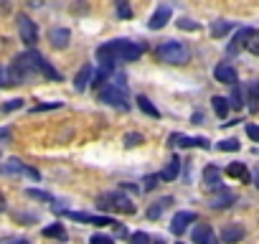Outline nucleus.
I'll list each match as a JSON object with an SVG mask.
<instances>
[{
  "label": "nucleus",
  "mask_w": 259,
  "mask_h": 244,
  "mask_svg": "<svg viewBox=\"0 0 259 244\" xmlns=\"http://www.w3.org/2000/svg\"><path fill=\"white\" fill-rule=\"evenodd\" d=\"M143 51H145L143 44H133L127 38H114V41H107L97 49V59H99V66L114 71L117 61H135L143 56Z\"/></svg>",
  "instance_id": "nucleus-1"
},
{
  "label": "nucleus",
  "mask_w": 259,
  "mask_h": 244,
  "mask_svg": "<svg viewBox=\"0 0 259 244\" xmlns=\"http://www.w3.org/2000/svg\"><path fill=\"white\" fill-rule=\"evenodd\" d=\"M97 209L102 211H119V214H135V204L130 201L122 191H107L97 196Z\"/></svg>",
  "instance_id": "nucleus-2"
},
{
  "label": "nucleus",
  "mask_w": 259,
  "mask_h": 244,
  "mask_svg": "<svg viewBox=\"0 0 259 244\" xmlns=\"http://www.w3.org/2000/svg\"><path fill=\"white\" fill-rule=\"evenodd\" d=\"M155 56H158L160 61H165V64H176V66H178V64H186V61L191 59V51H188V46L181 44V41H165V44L158 46Z\"/></svg>",
  "instance_id": "nucleus-3"
},
{
  "label": "nucleus",
  "mask_w": 259,
  "mask_h": 244,
  "mask_svg": "<svg viewBox=\"0 0 259 244\" xmlns=\"http://www.w3.org/2000/svg\"><path fill=\"white\" fill-rule=\"evenodd\" d=\"M26 59H28V64H31V69H33V74L38 71V74H44L46 79H51V82H61V71H56L38 51H26Z\"/></svg>",
  "instance_id": "nucleus-4"
},
{
  "label": "nucleus",
  "mask_w": 259,
  "mask_h": 244,
  "mask_svg": "<svg viewBox=\"0 0 259 244\" xmlns=\"http://www.w3.org/2000/svg\"><path fill=\"white\" fill-rule=\"evenodd\" d=\"M97 94H99V99H102V102H107V104H112V107L130 109V102H127L124 89H119V87H114V84H104V87H99V89H97Z\"/></svg>",
  "instance_id": "nucleus-5"
},
{
  "label": "nucleus",
  "mask_w": 259,
  "mask_h": 244,
  "mask_svg": "<svg viewBox=\"0 0 259 244\" xmlns=\"http://www.w3.org/2000/svg\"><path fill=\"white\" fill-rule=\"evenodd\" d=\"M18 33H21V41H23L26 46H33V44L38 41V28H36V23H33L26 13L18 16Z\"/></svg>",
  "instance_id": "nucleus-6"
},
{
  "label": "nucleus",
  "mask_w": 259,
  "mask_h": 244,
  "mask_svg": "<svg viewBox=\"0 0 259 244\" xmlns=\"http://www.w3.org/2000/svg\"><path fill=\"white\" fill-rule=\"evenodd\" d=\"M69 219H74V221H84V224H94V226H109V224H114L109 216H94V214H87V211H64Z\"/></svg>",
  "instance_id": "nucleus-7"
},
{
  "label": "nucleus",
  "mask_w": 259,
  "mask_h": 244,
  "mask_svg": "<svg viewBox=\"0 0 259 244\" xmlns=\"http://www.w3.org/2000/svg\"><path fill=\"white\" fill-rule=\"evenodd\" d=\"M198 221V216L193 214V211H181V214H176L173 216V221H170V231L173 234H183L191 224H196Z\"/></svg>",
  "instance_id": "nucleus-8"
},
{
  "label": "nucleus",
  "mask_w": 259,
  "mask_h": 244,
  "mask_svg": "<svg viewBox=\"0 0 259 244\" xmlns=\"http://www.w3.org/2000/svg\"><path fill=\"white\" fill-rule=\"evenodd\" d=\"M193 244H219V239H216V234H213V229L208 226V224H196V229H193Z\"/></svg>",
  "instance_id": "nucleus-9"
},
{
  "label": "nucleus",
  "mask_w": 259,
  "mask_h": 244,
  "mask_svg": "<svg viewBox=\"0 0 259 244\" xmlns=\"http://www.w3.org/2000/svg\"><path fill=\"white\" fill-rule=\"evenodd\" d=\"M170 145H178V148H203V150L211 148V143L206 138H186V135H170Z\"/></svg>",
  "instance_id": "nucleus-10"
},
{
  "label": "nucleus",
  "mask_w": 259,
  "mask_h": 244,
  "mask_svg": "<svg viewBox=\"0 0 259 244\" xmlns=\"http://www.w3.org/2000/svg\"><path fill=\"white\" fill-rule=\"evenodd\" d=\"M213 76H216V82H221V84H229V87H234V84L239 82V76H236V69H234L231 64H219V66L213 69Z\"/></svg>",
  "instance_id": "nucleus-11"
},
{
  "label": "nucleus",
  "mask_w": 259,
  "mask_h": 244,
  "mask_svg": "<svg viewBox=\"0 0 259 244\" xmlns=\"http://www.w3.org/2000/svg\"><path fill=\"white\" fill-rule=\"evenodd\" d=\"M203 183H206V188H211V191H221L224 186H221V168L219 166H206L203 168Z\"/></svg>",
  "instance_id": "nucleus-12"
},
{
  "label": "nucleus",
  "mask_w": 259,
  "mask_h": 244,
  "mask_svg": "<svg viewBox=\"0 0 259 244\" xmlns=\"http://www.w3.org/2000/svg\"><path fill=\"white\" fill-rule=\"evenodd\" d=\"M6 171H8V173H23V176H28V178H33V181L41 178V173H38L36 168H28V166H26L23 160H18V158H11L8 166H6Z\"/></svg>",
  "instance_id": "nucleus-13"
},
{
  "label": "nucleus",
  "mask_w": 259,
  "mask_h": 244,
  "mask_svg": "<svg viewBox=\"0 0 259 244\" xmlns=\"http://www.w3.org/2000/svg\"><path fill=\"white\" fill-rule=\"evenodd\" d=\"M234 201H236V193L229 191V188H221V191H216L211 196V206L213 209H229V206H234Z\"/></svg>",
  "instance_id": "nucleus-14"
},
{
  "label": "nucleus",
  "mask_w": 259,
  "mask_h": 244,
  "mask_svg": "<svg viewBox=\"0 0 259 244\" xmlns=\"http://www.w3.org/2000/svg\"><path fill=\"white\" fill-rule=\"evenodd\" d=\"M241 239H244V226L241 224H226L221 229V241L224 244H236Z\"/></svg>",
  "instance_id": "nucleus-15"
},
{
  "label": "nucleus",
  "mask_w": 259,
  "mask_h": 244,
  "mask_svg": "<svg viewBox=\"0 0 259 244\" xmlns=\"http://www.w3.org/2000/svg\"><path fill=\"white\" fill-rule=\"evenodd\" d=\"M69 38H71V33L66 28H51L49 31V41H51L54 49H66L69 46Z\"/></svg>",
  "instance_id": "nucleus-16"
},
{
  "label": "nucleus",
  "mask_w": 259,
  "mask_h": 244,
  "mask_svg": "<svg viewBox=\"0 0 259 244\" xmlns=\"http://www.w3.org/2000/svg\"><path fill=\"white\" fill-rule=\"evenodd\" d=\"M251 31H254V28H241V31H239V33H236L234 38H231V44H229V49H226V51H229L231 56H234V54H239V51H241V49L246 46V41H249Z\"/></svg>",
  "instance_id": "nucleus-17"
},
{
  "label": "nucleus",
  "mask_w": 259,
  "mask_h": 244,
  "mask_svg": "<svg viewBox=\"0 0 259 244\" xmlns=\"http://www.w3.org/2000/svg\"><path fill=\"white\" fill-rule=\"evenodd\" d=\"M168 21H170V8H168V6H160V8L153 13V18H150V23H148V26H150L153 31H160Z\"/></svg>",
  "instance_id": "nucleus-18"
},
{
  "label": "nucleus",
  "mask_w": 259,
  "mask_h": 244,
  "mask_svg": "<svg viewBox=\"0 0 259 244\" xmlns=\"http://www.w3.org/2000/svg\"><path fill=\"white\" fill-rule=\"evenodd\" d=\"M92 74H94V71H92V66H89V64H84V66L79 69V74L74 76V87H76L79 92H84V89L89 87V82H92Z\"/></svg>",
  "instance_id": "nucleus-19"
},
{
  "label": "nucleus",
  "mask_w": 259,
  "mask_h": 244,
  "mask_svg": "<svg viewBox=\"0 0 259 244\" xmlns=\"http://www.w3.org/2000/svg\"><path fill=\"white\" fill-rule=\"evenodd\" d=\"M226 176L239 178V181H244V183H249V181H251V176H249V171H246V166H244V163H229V166H226Z\"/></svg>",
  "instance_id": "nucleus-20"
},
{
  "label": "nucleus",
  "mask_w": 259,
  "mask_h": 244,
  "mask_svg": "<svg viewBox=\"0 0 259 244\" xmlns=\"http://www.w3.org/2000/svg\"><path fill=\"white\" fill-rule=\"evenodd\" d=\"M170 204H173V198H170V196H163L160 201H155V204H153V206L148 209V219H153V221H155V219H160V216L165 214V209H168Z\"/></svg>",
  "instance_id": "nucleus-21"
},
{
  "label": "nucleus",
  "mask_w": 259,
  "mask_h": 244,
  "mask_svg": "<svg viewBox=\"0 0 259 244\" xmlns=\"http://www.w3.org/2000/svg\"><path fill=\"white\" fill-rule=\"evenodd\" d=\"M246 102H249V109L251 112H259V79L249 82V87H246Z\"/></svg>",
  "instance_id": "nucleus-22"
},
{
  "label": "nucleus",
  "mask_w": 259,
  "mask_h": 244,
  "mask_svg": "<svg viewBox=\"0 0 259 244\" xmlns=\"http://www.w3.org/2000/svg\"><path fill=\"white\" fill-rule=\"evenodd\" d=\"M130 244H165L163 236H150L145 231H135V234H130Z\"/></svg>",
  "instance_id": "nucleus-23"
},
{
  "label": "nucleus",
  "mask_w": 259,
  "mask_h": 244,
  "mask_svg": "<svg viewBox=\"0 0 259 244\" xmlns=\"http://www.w3.org/2000/svg\"><path fill=\"white\" fill-rule=\"evenodd\" d=\"M178 171H181V160H178V158H170V163H168L158 176H160V181H176V178H178Z\"/></svg>",
  "instance_id": "nucleus-24"
},
{
  "label": "nucleus",
  "mask_w": 259,
  "mask_h": 244,
  "mask_svg": "<svg viewBox=\"0 0 259 244\" xmlns=\"http://www.w3.org/2000/svg\"><path fill=\"white\" fill-rule=\"evenodd\" d=\"M44 236H49V239H59V241H66V229H64V224H51V226H46L44 229Z\"/></svg>",
  "instance_id": "nucleus-25"
},
{
  "label": "nucleus",
  "mask_w": 259,
  "mask_h": 244,
  "mask_svg": "<svg viewBox=\"0 0 259 244\" xmlns=\"http://www.w3.org/2000/svg\"><path fill=\"white\" fill-rule=\"evenodd\" d=\"M231 28H234V26H231L229 21H213V23H211V36H213V38H224Z\"/></svg>",
  "instance_id": "nucleus-26"
},
{
  "label": "nucleus",
  "mask_w": 259,
  "mask_h": 244,
  "mask_svg": "<svg viewBox=\"0 0 259 244\" xmlns=\"http://www.w3.org/2000/svg\"><path fill=\"white\" fill-rule=\"evenodd\" d=\"M226 102H229V107H236V109L244 107V97H241V87H239V84L231 87V97H229Z\"/></svg>",
  "instance_id": "nucleus-27"
},
{
  "label": "nucleus",
  "mask_w": 259,
  "mask_h": 244,
  "mask_svg": "<svg viewBox=\"0 0 259 244\" xmlns=\"http://www.w3.org/2000/svg\"><path fill=\"white\" fill-rule=\"evenodd\" d=\"M211 104H213V112H216L219 117H226V114H229V102H226V97H211Z\"/></svg>",
  "instance_id": "nucleus-28"
},
{
  "label": "nucleus",
  "mask_w": 259,
  "mask_h": 244,
  "mask_svg": "<svg viewBox=\"0 0 259 244\" xmlns=\"http://www.w3.org/2000/svg\"><path fill=\"white\" fill-rule=\"evenodd\" d=\"M114 6H117V16L122 21H130L133 18V8H130V0H114Z\"/></svg>",
  "instance_id": "nucleus-29"
},
{
  "label": "nucleus",
  "mask_w": 259,
  "mask_h": 244,
  "mask_svg": "<svg viewBox=\"0 0 259 244\" xmlns=\"http://www.w3.org/2000/svg\"><path fill=\"white\" fill-rule=\"evenodd\" d=\"M138 104H140V109L145 112V114H150V117H160V112H158V107L148 99V97H138Z\"/></svg>",
  "instance_id": "nucleus-30"
},
{
  "label": "nucleus",
  "mask_w": 259,
  "mask_h": 244,
  "mask_svg": "<svg viewBox=\"0 0 259 244\" xmlns=\"http://www.w3.org/2000/svg\"><path fill=\"white\" fill-rule=\"evenodd\" d=\"M26 196H28V198H36V201H46V204H51V201H54V198H51V193L38 191V188H28V191H26Z\"/></svg>",
  "instance_id": "nucleus-31"
},
{
  "label": "nucleus",
  "mask_w": 259,
  "mask_h": 244,
  "mask_svg": "<svg viewBox=\"0 0 259 244\" xmlns=\"http://www.w3.org/2000/svg\"><path fill=\"white\" fill-rule=\"evenodd\" d=\"M246 51H251L254 56H259V31H251V36H249V41H246V46H244Z\"/></svg>",
  "instance_id": "nucleus-32"
},
{
  "label": "nucleus",
  "mask_w": 259,
  "mask_h": 244,
  "mask_svg": "<svg viewBox=\"0 0 259 244\" xmlns=\"http://www.w3.org/2000/svg\"><path fill=\"white\" fill-rule=\"evenodd\" d=\"M124 145H127V148L143 145V135H140V133H127V135H124Z\"/></svg>",
  "instance_id": "nucleus-33"
},
{
  "label": "nucleus",
  "mask_w": 259,
  "mask_h": 244,
  "mask_svg": "<svg viewBox=\"0 0 259 244\" xmlns=\"http://www.w3.org/2000/svg\"><path fill=\"white\" fill-rule=\"evenodd\" d=\"M158 183H160V176H158V173H150V176L143 178V191H153Z\"/></svg>",
  "instance_id": "nucleus-34"
},
{
  "label": "nucleus",
  "mask_w": 259,
  "mask_h": 244,
  "mask_svg": "<svg viewBox=\"0 0 259 244\" xmlns=\"http://www.w3.org/2000/svg\"><path fill=\"white\" fill-rule=\"evenodd\" d=\"M239 148H241V145H239V140H234V138L219 143V150H226V153H234V150H239Z\"/></svg>",
  "instance_id": "nucleus-35"
},
{
  "label": "nucleus",
  "mask_w": 259,
  "mask_h": 244,
  "mask_svg": "<svg viewBox=\"0 0 259 244\" xmlns=\"http://www.w3.org/2000/svg\"><path fill=\"white\" fill-rule=\"evenodd\" d=\"M178 28H183V31H198V23L191 21V18H181L178 21Z\"/></svg>",
  "instance_id": "nucleus-36"
},
{
  "label": "nucleus",
  "mask_w": 259,
  "mask_h": 244,
  "mask_svg": "<svg viewBox=\"0 0 259 244\" xmlns=\"http://www.w3.org/2000/svg\"><path fill=\"white\" fill-rule=\"evenodd\" d=\"M23 107V99H8L3 104V112H13V109H21Z\"/></svg>",
  "instance_id": "nucleus-37"
},
{
  "label": "nucleus",
  "mask_w": 259,
  "mask_h": 244,
  "mask_svg": "<svg viewBox=\"0 0 259 244\" xmlns=\"http://www.w3.org/2000/svg\"><path fill=\"white\" fill-rule=\"evenodd\" d=\"M61 107V102H44V104H36L33 107V112H46V109H59Z\"/></svg>",
  "instance_id": "nucleus-38"
},
{
  "label": "nucleus",
  "mask_w": 259,
  "mask_h": 244,
  "mask_svg": "<svg viewBox=\"0 0 259 244\" xmlns=\"http://www.w3.org/2000/svg\"><path fill=\"white\" fill-rule=\"evenodd\" d=\"M89 244H114V239L112 236H104V234H94L89 239Z\"/></svg>",
  "instance_id": "nucleus-39"
},
{
  "label": "nucleus",
  "mask_w": 259,
  "mask_h": 244,
  "mask_svg": "<svg viewBox=\"0 0 259 244\" xmlns=\"http://www.w3.org/2000/svg\"><path fill=\"white\" fill-rule=\"evenodd\" d=\"M246 135L254 140V143H259V125H254V122H249L246 125Z\"/></svg>",
  "instance_id": "nucleus-40"
},
{
  "label": "nucleus",
  "mask_w": 259,
  "mask_h": 244,
  "mask_svg": "<svg viewBox=\"0 0 259 244\" xmlns=\"http://www.w3.org/2000/svg\"><path fill=\"white\" fill-rule=\"evenodd\" d=\"M13 82H11V76H8V69H3L0 66V87H11Z\"/></svg>",
  "instance_id": "nucleus-41"
},
{
  "label": "nucleus",
  "mask_w": 259,
  "mask_h": 244,
  "mask_svg": "<svg viewBox=\"0 0 259 244\" xmlns=\"http://www.w3.org/2000/svg\"><path fill=\"white\" fill-rule=\"evenodd\" d=\"M3 211H6V196L0 193V214H3Z\"/></svg>",
  "instance_id": "nucleus-42"
},
{
  "label": "nucleus",
  "mask_w": 259,
  "mask_h": 244,
  "mask_svg": "<svg viewBox=\"0 0 259 244\" xmlns=\"http://www.w3.org/2000/svg\"><path fill=\"white\" fill-rule=\"evenodd\" d=\"M254 186H256V188H259V168H256V171H254Z\"/></svg>",
  "instance_id": "nucleus-43"
},
{
  "label": "nucleus",
  "mask_w": 259,
  "mask_h": 244,
  "mask_svg": "<svg viewBox=\"0 0 259 244\" xmlns=\"http://www.w3.org/2000/svg\"><path fill=\"white\" fill-rule=\"evenodd\" d=\"M8 244H31V241H26V239H16V241H8Z\"/></svg>",
  "instance_id": "nucleus-44"
},
{
  "label": "nucleus",
  "mask_w": 259,
  "mask_h": 244,
  "mask_svg": "<svg viewBox=\"0 0 259 244\" xmlns=\"http://www.w3.org/2000/svg\"><path fill=\"white\" fill-rule=\"evenodd\" d=\"M44 3V0H31V6H41Z\"/></svg>",
  "instance_id": "nucleus-45"
},
{
  "label": "nucleus",
  "mask_w": 259,
  "mask_h": 244,
  "mask_svg": "<svg viewBox=\"0 0 259 244\" xmlns=\"http://www.w3.org/2000/svg\"><path fill=\"white\" fill-rule=\"evenodd\" d=\"M178 244H183V241H178Z\"/></svg>",
  "instance_id": "nucleus-46"
}]
</instances>
